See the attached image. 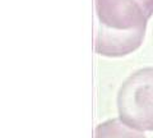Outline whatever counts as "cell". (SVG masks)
Masks as SVG:
<instances>
[{
	"label": "cell",
	"instance_id": "cell-1",
	"mask_svg": "<svg viewBox=\"0 0 153 138\" xmlns=\"http://www.w3.org/2000/svg\"><path fill=\"white\" fill-rule=\"evenodd\" d=\"M96 13L100 22L96 51L120 58L142 45L153 14V0H96Z\"/></svg>",
	"mask_w": 153,
	"mask_h": 138
},
{
	"label": "cell",
	"instance_id": "cell-2",
	"mask_svg": "<svg viewBox=\"0 0 153 138\" xmlns=\"http://www.w3.org/2000/svg\"><path fill=\"white\" fill-rule=\"evenodd\" d=\"M116 102L119 119L128 127L153 131V66L129 75L119 88Z\"/></svg>",
	"mask_w": 153,
	"mask_h": 138
},
{
	"label": "cell",
	"instance_id": "cell-3",
	"mask_svg": "<svg viewBox=\"0 0 153 138\" xmlns=\"http://www.w3.org/2000/svg\"><path fill=\"white\" fill-rule=\"evenodd\" d=\"M94 138H146V136L128 127L120 119H108L96 127Z\"/></svg>",
	"mask_w": 153,
	"mask_h": 138
}]
</instances>
